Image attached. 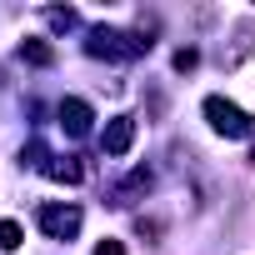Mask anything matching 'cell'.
<instances>
[{"instance_id":"cell-1","label":"cell","mask_w":255,"mask_h":255,"mask_svg":"<svg viewBox=\"0 0 255 255\" xmlns=\"http://www.w3.org/2000/svg\"><path fill=\"white\" fill-rule=\"evenodd\" d=\"M205 120H210V130L215 135H225V140H250L255 135V120L235 105V100H225V95H205Z\"/></svg>"},{"instance_id":"cell-2","label":"cell","mask_w":255,"mask_h":255,"mask_svg":"<svg viewBox=\"0 0 255 255\" xmlns=\"http://www.w3.org/2000/svg\"><path fill=\"white\" fill-rule=\"evenodd\" d=\"M85 50H90L95 60H140V55L150 50V40H140V35H130V30H110V25H100V30H90Z\"/></svg>"},{"instance_id":"cell-3","label":"cell","mask_w":255,"mask_h":255,"mask_svg":"<svg viewBox=\"0 0 255 255\" xmlns=\"http://www.w3.org/2000/svg\"><path fill=\"white\" fill-rule=\"evenodd\" d=\"M35 225H40L50 240H75V230H80V205H40V210H35Z\"/></svg>"},{"instance_id":"cell-4","label":"cell","mask_w":255,"mask_h":255,"mask_svg":"<svg viewBox=\"0 0 255 255\" xmlns=\"http://www.w3.org/2000/svg\"><path fill=\"white\" fill-rule=\"evenodd\" d=\"M130 145H135V115H115V120H105L100 150H105V155H125Z\"/></svg>"},{"instance_id":"cell-5","label":"cell","mask_w":255,"mask_h":255,"mask_svg":"<svg viewBox=\"0 0 255 255\" xmlns=\"http://www.w3.org/2000/svg\"><path fill=\"white\" fill-rule=\"evenodd\" d=\"M60 125H65V135H75V140H80V135H90L95 110H90L85 100H75V95H70V100H60Z\"/></svg>"},{"instance_id":"cell-6","label":"cell","mask_w":255,"mask_h":255,"mask_svg":"<svg viewBox=\"0 0 255 255\" xmlns=\"http://www.w3.org/2000/svg\"><path fill=\"white\" fill-rule=\"evenodd\" d=\"M250 55H255V15L235 25V45H230V50L220 55V65H225V70H235V65H245Z\"/></svg>"},{"instance_id":"cell-7","label":"cell","mask_w":255,"mask_h":255,"mask_svg":"<svg viewBox=\"0 0 255 255\" xmlns=\"http://www.w3.org/2000/svg\"><path fill=\"white\" fill-rule=\"evenodd\" d=\"M150 185H155V175H150V170H130L120 185H110V205H130V200L150 195Z\"/></svg>"},{"instance_id":"cell-8","label":"cell","mask_w":255,"mask_h":255,"mask_svg":"<svg viewBox=\"0 0 255 255\" xmlns=\"http://www.w3.org/2000/svg\"><path fill=\"white\" fill-rule=\"evenodd\" d=\"M40 170H45L50 180H60V185H80V180H85V165H80L75 155H50Z\"/></svg>"},{"instance_id":"cell-9","label":"cell","mask_w":255,"mask_h":255,"mask_svg":"<svg viewBox=\"0 0 255 255\" xmlns=\"http://www.w3.org/2000/svg\"><path fill=\"white\" fill-rule=\"evenodd\" d=\"M20 60H25V65H40V70H50V65H55V45L30 35V40H20Z\"/></svg>"},{"instance_id":"cell-10","label":"cell","mask_w":255,"mask_h":255,"mask_svg":"<svg viewBox=\"0 0 255 255\" xmlns=\"http://www.w3.org/2000/svg\"><path fill=\"white\" fill-rule=\"evenodd\" d=\"M20 240H25V235H20V225H15V220H0V250H15Z\"/></svg>"},{"instance_id":"cell-11","label":"cell","mask_w":255,"mask_h":255,"mask_svg":"<svg viewBox=\"0 0 255 255\" xmlns=\"http://www.w3.org/2000/svg\"><path fill=\"white\" fill-rule=\"evenodd\" d=\"M45 20H50L55 30H75V25H80V15H75V10H45Z\"/></svg>"},{"instance_id":"cell-12","label":"cell","mask_w":255,"mask_h":255,"mask_svg":"<svg viewBox=\"0 0 255 255\" xmlns=\"http://www.w3.org/2000/svg\"><path fill=\"white\" fill-rule=\"evenodd\" d=\"M195 65H200V50H190V45H185V50H175V70H180V75H185V70H195Z\"/></svg>"},{"instance_id":"cell-13","label":"cell","mask_w":255,"mask_h":255,"mask_svg":"<svg viewBox=\"0 0 255 255\" xmlns=\"http://www.w3.org/2000/svg\"><path fill=\"white\" fill-rule=\"evenodd\" d=\"M95 255H125V245H120V240H100V245H95Z\"/></svg>"},{"instance_id":"cell-14","label":"cell","mask_w":255,"mask_h":255,"mask_svg":"<svg viewBox=\"0 0 255 255\" xmlns=\"http://www.w3.org/2000/svg\"><path fill=\"white\" fill-rule=\"evenodd\" d=\"M250 165H255V145H250Z\"/></svg>"}]
</instances>
